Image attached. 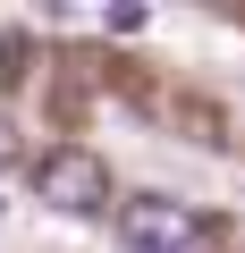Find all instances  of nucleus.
Segmentation results:
<instances>
[{
  "mask_svg": "<svg viewBox=\"0 0 245 253\" xmlns=\"http://www.w3.org/2000/svg\"><path fill=\"white\" fill-rule=\"evenodd\" d=\"M0 211H9V203H0Z\"/></svg>",
  "mask_w": 245,
  "mask_h": 253,
  "instance_id": "obj_5",
  "label": "nucleus"
},
{
  "mask_svg": "<svg viewBox=\"0 0 245 253\" xmlns=\"http://www.w3.org/2000/svg\"><path fill=\"white\" fill-rule=\"evenodd\" d=\"M118 236H127V253H203V245H211L203 211H186V203H169V194L118 203Z\"/></svg>",
  "mask_w": 245,
  "mask_h": 253,
  "instance_id": "obj_1",
  "label": "nucleus"
},
{
  "mask_svg": "<svg viewBox=\"0 0 245 253\" xmlns=\"http://www.w3.org/2000/svg\"><path fill=\"white\" fill-rule=\"evenodd\" d=\"M101 26H110V34H144V26H152V9H136V0H118V9H101Z\"/></svg>",
  "mask_w": 245,
  "mask_h": 253,
  "instance_id": "obj_3",
  "label": "nucleus"
},
{
  "mask_svg": "<svg viewBox=\"0 0 245 253\" xmlns=\"http://www.w3.org/2000/svg\"><path fill=\"white\" fill-rule=\"evenodd\" d=\"M34 194L51 203V211H76V219H93V211H110V169L93 161V152H43L34 161Z\"/></svg>",
  "mask_w": 245,
  "mask_h": 253,
  "instance_id": "obj_2",
  "label": "nucleus"
},
{
  "mask_svg": "<svg viewBox=\"0 0 245 253\" xmlns=\"http://www.w3.org/2000/svg\"><path fill=\"white\" fill-rule=\"evenodd\" d=\"M9 161H17V135H9V126H0V169H9Z\"/></svg>",
  "mask_w": 245,
  "mask_h": 253,
  "instance_id": "obj_4",
  "label": "nucleus"
}]
</instances>
